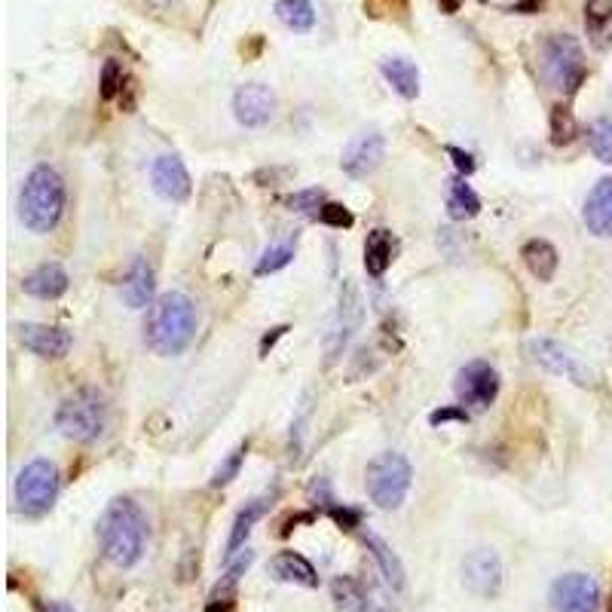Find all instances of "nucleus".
<instances>
[{"instance_id":"obj_24","label":"nucleus","mask_w":612,"mask_h":612,"mask_svg":"<svg viewBox=\"0 0 612 612\" xmlns=\"http://www.w3.org/2000/svg\"><path fill=\"white\" fill-rule=\"evenodd\" d=\"M365 548L371 551V557L377 560V567H380V573H383V579H386V585L392 588V591H404V585H407V576H404V564L398 560V554L377 536V533H365Z\"/></svg>"},{"instance_id":"obj_45","label":"nucleus","mask_w":612,"mask_h":612,"mask_svg":"<svg viewBox=\"0 0 612 612\" xmlns=\"http://www.w3.org/2000/svg\"><path fill=\"white\" fill-rule=\"evenodd\" d=\"M542 7V0H521V4L512 7V13H539Z\"/></svg>"},{"instance_id":"obj_31","label":"nucleus","mask_w":612,"mask_h":612,"mask_svg":"<svg viewBox=\"0 0 612 612\" xmlns=\"http://www.w3.org/2000/svg\"><path fill=\"white\" fill-rule=\"evenodd\" d=\"M294 251H297V233H294L291 239H285V242H279V245L267 248V251L261 254L258 267H254V273H258V276L279 273L282 267H288V264L294 261Z\"/></svg>"},{"instance_id":"obj_26","label":"nucleus","mask_w":612,"mask_h":612,"mask_svg":"<svg viewBox=\"0 0 612 612\" xmlns=\"http://www.w3.org/2000/svg\"><path fill=\"white\" fill-rule=\"evenodd\" d=\"M521 258L527 264V270L539 279V282H551L554 273H557V248L545 239H530L524 248H521Z\"/></svg>"},{"instance_id":"obj_41","label":"nucleus","mask_w":612,"mask_h":612,"mask_svg":"<svg viewBox=\"0 0 612 612\" xmlns=\"http://www.w3.org/2000/svg\"><path fill=\"white\" fill-rule=\"evenodd\" d=\"M328 515H331L343 530H355V527H359V521H362V515L355 512V508H340V505H331Z\"/></svg>"},{"instance_id":"obj_20","label":"nucleus","mask_w":612,"mask_h":612,"mask_svg":"<svg viewBox=\"0 0 612 612\" xmlns=\"http://www.w3.org/2000/svg\"><path fill=\"white\" fill-rule=\"evenodd\" d=\"M68 273L62 264H40L37 270H31L25 279H22V288L25 294L37 297V300H56L68 291Z\"/></svg>"},{"instance_id":"obj_34","label":"nucleus","mask_w":612,"mask_h":612,"mask_svg":"<svg viewBox=\"0 0 612 612\" xmlns=\"http://www.w3.org/2000/svg\"><path fill=\"white\" fill-rule=\"evenodd\" d=\"M245 453H248V441L236 444V447L221 459V466H218L215 475H212V487H227V484L239 475V469H242V463H245Z\"/></svg>"},{"instance_id":"obj_37","label":"nucleus","mask_w":612,"mask_h":612,"mask_svg":"<svg viewBox=\"0 0 612 612\" xmlns=\"http://www.w3.org/2000/svg\"><path fill=\"white\" fill-rule=\"evenodd\" d=\"M123 86V65L117 59H108L105 68H101V98L111 101Z\"/></svg>"},{"instance_id":"obj_9","label":"nucleus","mask_w":612,"mask_h":612,"mask_svg":"<svg viewBox=\"0 0 612 612\" xmlns=\"http://www.w3.org/2000/svg\"><path fill=\"white\" fill-rule=\"evenodd\" d=\"M530 359L545 368L548 374L564 377L576 386H597V371L591 365H585L573 349H567L564 343H557L551 337H533L527 343Z\"/></svg>"},{"instance_id":"obj_33","label":"nucleus","mask_w":612,"mask_h":612,"mask_svg":"<svg viewBox=\"0 0 612 612\" xmlns=\"http://www.w3.org/2000/svg\"><path fill=\"white\" fill-rule=\"evenodd\" d=\"M588 141H591V150L594 157L606 166H612V120H594L591 129H588Z\"/></svg>"},{"instance_id":"obj_14","label":"nucleus","mask_w":612,"mask_h":612,"mask_svg":"<svg viewBox=\"0 0 612 612\" xmlns=\"http://www.w3.org/2000/svg\"><path fill=\"white\" fill-rule=\"evenodd\" d=\"M463 582L478 597H496L502 588V560L493 548H475L463 560Z\"/></svg>"},{"instance_id":"obj_18","label":"nucleus","mask_w":612,"mask_h":612,"mask_svg":"<svg viewBox=\"0 0 612 612\" xmlns=\"http://www.w3.org/2000/svg\"><path fill=\"white\" fill-rule=\"evenodd\" d=\"M276 496H279V490L273 487L270 493L254 496L251 502H245V508H239V515H236V521H233V530H230V539H227V551H224L227 560L245 548V539L251 536L254 524H258V521L270 512V505L276 502Z\"/></svg>"},{"instance_id":"obj_46","label":"nucleus","mask_w":612,"mask_h":612,"mask_svg":"<svg viewBox=\"0 0 612 612\" xmlns=\"http://www.w3.org/2000/svg\"><path fill=\"white\" fill-rule=\"evenodd\" d=\"M438 4H441V13L453 16V13H459V7H463V0H438Z\"/></svg>"},{"instance_id":"obj_8","label":"nucleus","mask_w":612,"mask_h":612,"mask_svg":"<svg viewBox=\"0 0 612 612\" xmlns=\"http://www.w3.org/2000/svg\"><path fill=\"white\" fill-rule=\"evenodd\" d=\"M365 316V306H362V294L359 288L352 285V279H343L340 285V297H337V310L331 313L328 331H325V365H334L346 343L352 340V334L359 331Z\"/></svg>"},{"instance_id":"obj_17","label":"nucleus","mask_w":612,"mask_h":612,"mask_svg":"<svg viewBox=\"0 0 612 612\" xmlns=\"http://www.w3.org/2000/svg\"><path fill=\"white\" fill-rule=\"evenodd\" d=\"M251 560H254V551H251V548H242L239 554H233V557L227 560V570H224L221 582H218V585L212 588V594H209L206 612H230V609H233V603H236V585H239V579L245 576V570L251 567Z\"/></svg>"},{"instance_id":"obj_4","label":"nucleus","mask_w":612,"mask_h":612,"mask_svg":"<svg viewBox=\"0 0 612 612\" xmlns=\"http://www.w3.org/2000/svg\"><path fill=\"white\" fill-rule=\"evenodd\" d=\"M105 426H108V404H105V395L92 386L74 389L56 411V429L77 444L98 441Z\"/></svg>"},{"instance_id":"obj_38","label":"nucleus","mask_w":612,"mask_h":612,"mask_svg":"<svg viewBox=\"0 0 612 612\" xmlns=\"http://www.w3.org/2000/svg\"><path fill=\"white\" fill-rule=\"evenodd\" d=\"M365 13L374 16V19L395 16V13H407V0H365Z\"/></svg>"},{"instance_id":"obj_40","label":"nucleus","mask_w":612,"mask_h":612,"mask_svg":"<svg viewBox=\"0 0 612 612\" xmlns=\"http://www.w3.org/2000/svg\"><path fill=\"white\" fill-rule=\"evenodd\" d=\"M466 420H469V411H466V407H441V411H432V414H429V423H432V426L466 423Z\"/></svg>"},{"instance_id":"obj_43","label":"nucleus","mask_w":612,"mask_h":612,"mask_svg":"<svg viewBox=\"0 0 612 612\" xmlns=\"http://www.w3.org/2000/svg\"><path fill=\"white\" fill-rule=\"evenodd\" d=\"M368 612H398L395 606H392V600L380 591V588H374V585H368Z\"/></svg>"},{"instance_id":"obj_3","label":"nucleus","mask_w":612,"mask_h":612,"mask_svg":"<svg viewBox=\"0 0 612 612\" xmlns=\"http://www.w3.org/2000/svg\"><path fill=\"white\" fill-rule=\"evenodd\" d=\"M65 212V181L53 166H34L22 184L19 215L28 230L49 233L56 230Z\"/></svg>"},{"instance_id":"obj_22","label":"nucleus","mask_w":612,"mask_h":612,"mask_svg":"<svg viewBox=\"0 0 612 612\" xmlns=\"http://www.w3.org/2000/svg\"><path fill=\"white\" fill-rule=\"evenodd\" d=\"M380 71L383 77L389 80V86L401 95V98H417L420 95V68L411 62V59H404V56H392V59H383L380 62Z\"/></svg>"},{"instance_id":"obj_32","label":"nucleus","mask_w":612,"mask_h":612,"mask_svg":"<svg viewBox=\"0 0 612 612\" xmlns=\"http://www.w3.org/2000/svg\"><path fill=\"white\" fill-rule=\"evenodd\" d=\"M334 600L340 612H368V594L352 579H334Z\"/></svg>"},{"instance_id":"obj_19","label":"nucleus","mask_w":612,"mask_h":612,"mask_svg":"<svg viewBox=\"0 0 612 612\" xmlns=\"http://www.w3.org/2000/svg\"><path fill=\"white\" fill-rule=\"evenodd\" d=\"M585 227L600 239H612V178H600L585 199Z\"/></svg>"},{"instance_id":"obj_44","label":"nucleus","mask_w":612,"mask_h":612,"mask_svg":"<svg viewBox=\"0 0 612 612\" xmlns=\"http://www.w3.org/2000/svg\"><path fill=\"white\" fill-rule=\"evenodd\" d=\"M285 331H288V325L270 328V334H267V337L261 340V355H267V352H270V349L276 346V340H279V337H285Z\"/></svg>"},{"instance_id":"obj_39","label":"nucleus","mask_w":612,"mask_h":612,"mask_svg":"<svg viewBox=\"0 0 612 612\" xmlns=\"http://www.w3.org/2000/svg\"><path fill=\"white\" fill-rule=\"evenodd\" d=\"M447 157L453 160L456 172H459V175H463V178H466V175H472V172L478 169L475 157H472V153H469V150H463V147H453V144H450V147H447Z\"/></svg>"},{"instance_id":"obj_7","label":"nucleus","mask_w":612,"mask_h":612,"mask_svg":"<svg viewBox=\"0 0 612 612\" xmlns=\"http://www.w3.org/2000/svg\"><path fill=\"white\" fill-rule=\"evenodd\" d=\"M59 496V469L49 459H31L16 478V508L25 518H43Z\"/></svg>"},{"instance_id":"obj_30","label":"nucleus","mask_w":612,"mask_h":612,"mask_svg":"<svg viewBox=\"0 0 612 612\" xmlns=\"http://www.w3.org/2000/svg\"><path fill=\"white\" fill-rule=\"evenodd\" d=\"M548 129H551V144H554V147L573 144L576 135H579V123H576V117H573V111H570L567 105H554V108H551Z\"/></svg>"},{"instance_id":"obj_11","label":"nucleus","mask_w":612,"mask_h":612,"mask_svg":"<svg viewBox=\"0 0 612 612\" xmlns=\"http://www.w3.org/2000/svg\"><path fill=\"white\" fill-rule=\"evenodd\" d=\"M554 612H600V585L588 573H567L548 591Z\"/></svg>"},{"instance_id":"obj_2","label":"nucleus","mask_w":612,"mask_h":612,"mask_svg":"<svg viewBox=\"0 0 612 612\" xmlns=\"http://www.w3.org/2000/svg\"><path fill=\"white\" fill-rule=\"evenodd\" d=\"M196 337V306L181 291H166L150 303L144 340L157 355H181Z\"/></svg>"},{"instance_id":"obj_42","label":"nucleus","mask_w":612,"mask_h":612,"mask_svg":"<svg viewBox=\"0 0 612 612\" xmlns=\"http://www.w3.org/2000/svg\"><path fill=\"white\" fill-rule=\"evenodd\" d=\"M306 417H310V401H303L300 414H297V420H294V426H291V456H294V459H297V453H300V438H303Z\"/></svg>"},{"instance_id":"obj_29","label":"nucleus","mask_w":612,"mask_h":612,"mask_svg":"<svg viewBox=\"0 0 612 612\" xmlns=\"http://www.w3.org/2000/svg\"><path fill=\"white\" fill-rule=\"evenodd\" d=\"M273 13L294 34H306L316 25V10H313L310 0H276Z\"/></svg>"},{"instance_id":"obj_16","label":"nucleus","mask_w":612,"mask_h":612,"mask_svg":"<svg viewBox=\"0 0 612 612\" xmlns=\"http://www.w3.org/2000/svg\"><path fill=\"white\" fill-rule=\"evenodd\" d=\"M150 184H153V190H157V196H163L166 202H184L193 190L190 172L175 153H163V157L153 160Z\"/></svg>"},{"instance_id":"obj_12","label":"nucleus","mask_w":612,"mask_h":612,"mask_svg":"<svg viewBox=\"0 0 612 612\" xmlns=\"http://www.w3.org/2000/svg\"><path fill=\"white\" fill-rule=\"evenodd\" d=\"M383 157H386V138H383V132L371 129V132L355 135L346 144L343 157H340V169L349 178H368L380 169Z\"/></svg>"},{"instance_id":"obj_28","label":"nucleus","mask_w":612,"mask_h":612,"mask_svg":"<svg viewBox=\"0 0 612 612\" xmlns=\"http://www.w3.org/2000/svg\"><path fill=\"white\" fill-rule=\"evenodd\" d=\"M585 28L597 49H606L612 40V0H588L585 4Z\"/></svg>"},{"instance_id":"obj_6","label":"nucleus","mask_w":612,"mask_h":612,"mask_svg":"<svg viewBox=\"0 0 612 612\" xmlns=\"http://www.w3.org/2000/svg\"><path fill=\"white\" fill-rule=\"evenodd\" d=\"M411 481H414V469L411 463L401 456V453H380L368 463V472H365V487H368V496L377 508L383 512H395L401 508V502L407 499V490H411Z\"/></svg>"},{"instance_id":"obj_25","label":"nucleus","mask_w":612,"mask_h":612,"mask_svg":"<svg viewBox=\"0 0 612 612\" xmlns=\"http://www.w3.org/2000/svg\"><path fill=\"white\" fill-rule=\"evenodd\" d=\"M392 254H395V239H392V233L383 230V227L371 230L368 239H365V270H368V276L380 279V276L392 267Z\"/></svg>"},{"instance_id":"obj_10","label":"nucleus","mask_w":612,"mask_h":612,"mask_svg":"<svg viewBox=\"0 0 612 612\" xmlns=\"http://www.w3.org/2000/svg\"><path fill=\"white\" fill-rule=\"evenodd\" d=\"M456 398H459V407H472V411H487V407L496 401L499 395V374L490 362H469L459 368L456 374Z\"/></svg>"},{"instance_id":"obj_5","label":"nucleus","mask_w":612,"mask_h":612,"mask_svg":"<svg viewBox=\"0 0 612 612\" xmlns=\"http://www.w3.org/2000/svg\"><path fill=\"white\" fill-rule=\"evenodd\" d=\"M539 74L545 77L548 86L573 95L588 77V65H585V53H582L579 40L570 34H548L539 43Z\"/></svg>"},{"instance_id":"obj_1","label":"nucleus","mask_w":612,"mask_h":612,"mask_svg":"<svg viewBox=\"0 0 612 612\" xmlns=\"http://www.w3.org/2000/svg\"><path fill=\"white\" fill-rule=\"evenodd\" d=\"M105 560L120 570H132L147 548V518L132 496H117L98 518L95 527Z\"/></svg>"},{"instance_id":"obj_35","label":"nucleus","mask_w":612,"mask_h":612,"mask_svg":"<svg viewBox=\"0 0 612 612\" xmlns=\"http://www.w3.org/2000/svg\"><path fill=\"white\" fill-rule=\"evenodd\" d=\"M285 202H288V206H291L294 212H303V215H319V209L325 206V190H319V187L297 190V193H291Z\"/></svg>"},{"instance_id":"obj_21","label":"nucleus","mask_w":612,"mask_h":612,"mask_svg":"<svg viewBox=\"0 0 612 612\" xmlns=\"http://www.w3.org/2000/svg\"><path fill=\"white\" fill-rule=\"evenodd\" d=\"M270 573H273L279 582H294V585H303V588H319V573H316V567H313L303 554H297V551H279V554L270 560Z\"/></svg>"},{"instance_id":"obj_15","label":"nucleus","mask_w":612,"mask_h":612,"mask_svg":"<svg viewBox=\"0 0 612 612\" xmlns=\"http://www.w3.org/2000/svg\"><path fill=\"white\" fill-rule=\"evenodd\" d=\"M19 343L40 355V359H65L71 352V334L59 325H43V322H22L16 325Z\"/></svg>"},{"instance_id":"obj_23","label":"nucleus","mask_w":612,"mask_h":612,"mask_svg":"<svg viewBox=\"0 0 612 612\" xmlns=\"http://www.w3.org/2000/svg\"><path fill=\"white\" fill-rule=\"evenodd\" d=\"M153 285H157L153 282V267L144 258H135L123 276V300L132 306V310H141V306H147L153 297Z\"/></svg>"},{"instance_id":"obj_27","label":"nucleus","mask_w":612,"mask_h":612,"mask_svg":"<svg viewBox=\"0 0 612 612\" xmlns=\"http://www.w3.org/2000/svg\"><path fill=\"white\" fill-rule=\"evenodd\" d=\"M481 212V199L478 193L466 184V178H450L447 181V215L453 221H469Z\"/></svg>"},{"instance_id":"obj_47","label":"nucleus","mask_w":612,"mask_h":612,"mask_svg":"<svg viewBox=\"0 0 612 612\" xmlns=\"http://www.w3.org/2000/svg\"><path fill=\"white\" fill-rule=\"evenodd\" d=\"M40 612H71V606L56 603V600H49V603H43V606H40Z\"/></svg>"},{"instance_id":"obj_36","label":"nucleus","mask_w":612,"mask_h":612,"mask_svg":"<svg viewBox=\"0 0 612 612\" xmlns=\"http://www.w3.org/2000/svg\"><path fill=\"white\" fill-rule=\"evenodd\" d=\"M316 218H319L325 227H334V230H349V227L355 224L352 212H349L346 206H340V202H325Z\"/></svg>"},{"instance_id":"obj_13","label":"nucleus","mask_w":612,"mask_h":612,"mask_svg":"<svg viewBox=\"0 0 612 612\" xmlns=\"http://www.w3.org/2000/svg\"><path fill=\"white\" fill-rule=\"evenodd\" d=\"M233 114L245 129H261L276 117V92L264 83H245L233 92Z\"/></svg>"}]
</instances>
